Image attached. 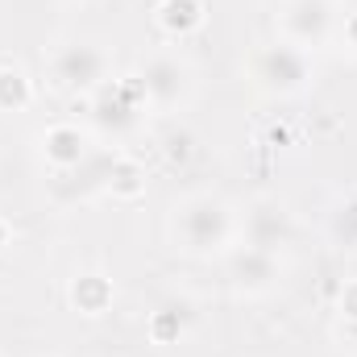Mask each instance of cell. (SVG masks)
<instances>
[{"instance_id":"obj_1","label":"cell","mask_w":357,"mask_h":357,"mask_svg":"<svg viewBox=\"0 0 357 357\" xmlns=\"http://www.w3.org/2000/svg\"><path fill=\"white\" fill-rule=\"evenodd\" d=\"M175 241L187 254H216L233 241V212L220 195H187L175 208Z\"/></svg>"},{"instance_id":"obj_2","label":"cell","mask_w":357,"mask_h":357,"mask_svg":"<svg viewBox=\"0 0 357 357\" xmlns=\"http://www.w3.org/2000/svg\"><path fill=\"white\" fill-rule=\"evenodd\" d=\"M50 75L63 91H96L108 84V50L100 42H63L50 59Z\"/></svg>"},{"instance_id":"obj_3","label":"cell","mask_w":357,"mask_h":357,"mask_svg":"<svg viewBox=\"0 0 357 357\" xmlns=\"http://www.w3.org/2000/svg\"><path fill=\"white\" fill-rule=\"evenodd\" d=\"M254 79L274 96H295L312 79V59H307V50H299L291 42L262 46L258 59H254Z\"/></svg>"},{"instance_id":"obj_4","label":"cell","mask_w":357,"mask_h":357,"mask_svg":"<svg viewBox=\"0 0 357 357\" xmlns=\"http://www.w3.org/2000/svg\"><path fill=\"white\" fill-rule=\"evenodd\" d=\"M278 25H282V42L312 50L333 38L337 8H333V0H287L278 13Z\"/></svg>"},{"instance_id":"obj_5","label":"cell","mask_w":357,"mask_h":357,"mask_svg":"<svg viewBox=\"0 0 357 357\" xmlns=\"http://www.w3.org/2000/svg\"><path fill=\"white\" fill-rule=\"evenodd\" d=\"M142 108H146V96L133 84H104L96 88V100H91V121L108 133H125L142 121Z\"/></svg>"},{"instance_id":"obj_6","label":"cell","mask_w":357,"mask_h":357,"mask_svg":"<svg viewBox=\"0 0 357 357\" xmlns=\"http://www.w3.org/2000/svg\"><path fill=\"white\" fill-rule=\"evenodd\" d=\"M187 84H191L187 67L178 63L175 54H154L137 71V88H142L150 108H175L178 100L187 96Z\"/></svg>"},{"instance_id":"obj_7","label":"cell","mask_w":357,"mask_h":357,"mask_svg":"<svg viewBox=\"0 0 357 357\" xmlns=\"http://www.w3.org/2000/svg\"><path fill=\"white\" fill-rule=\"evenodd\" d=\"M282 274V262L278 254L270 250H258V245H241L233 258H229V278L237 282V291L245 295H258V291H270Z\"/></svg>"},{"instance_id":"obj_8","label":"cell","mask_w":357,"mask_h":357,"mask_svg":"<svg viewBox=\"0 0 357 357\" xmlns=\"http://www.w3.org/2000/svg\"><path fill=\"white\" fill-rule=\"evenodd\" d=\"M287 241H291V212L278 199H258L245 216V245L278 254Z\"/></svg>"},{"instance_id":"obj_9","label":"cell","mask_w":357,"mask_h":357,"mask_svg":"<svg viewBox=\"0 0 357 357\" xmlns=\"http://www.w3.org/2000/svg\"><path fill=\"white\" fill-rule=\"evenodd\" d=\"M42 150L54 167H75L84 158V133L75 125H54L42 133Z\"/></svg>"},{"instance_id":"obj_10","label":"cell","mask_w":357,"mask_h":357,"mask_svg":"<svg viewBox=\"0 0 357 357\" xmlns=\"http://www.w3.org/2000/svg\"><path fill=\"white\" fill-rule=\"evenodd\" d=\"M158 21H162L171 33H187V29H195V25L204 21V4H199V0H167V4L158 8Z\"/></svg>"},{"instance_id":"obj_11","label":"cell","mask_w":357,"mask_h":357,"mask_svg":"<svg viewBox=\"0 0 357 357\" xmlns=\"http://www.w3.org/2000/svg\"><path fill=\"white\" fill-rule=\"evenodd\" d=\"M328 233L341 250H357V199H341L328 216Z\"/></svg>"},{"instance_id":"obj_12","label":"cell","mask_w":357,"mask_h":357,"mask_svg":"<svg viewBox=\"0 0 357 357\" xmlns=\"http://www.w3.org/2000/svg\"><path fill=\"white\" fill-rule=\"evenodd\" d=\"M29 104V79L17 67H0V108H25Z\"/></svg>"},{"instance_id":"obj_13","label":"cell","mask_w":357,"mask_h":357,"mask_svg":"<svg viewBox=\"0 0 357 357\" xmlns=\"http://www.w3.org/2000/svg\"><path fill=\"white\" fill-rule=\"evenodd\" d=\"M75 303H79L84 312H100V307L108 303V282H104L100 274H84V278L75 282Z\"/></svg>"},{"instance_id":"obj_14","label":"cell","mask_w":357,"mask_h":357,"mask_svg":"<svg viewBox=\"0 0 357 357\" xmlns=\"http://www.w3.org/2000/svg\"><path fill=\"white\" fill-rule=\"evenodd\" d=\"M187 324V303H167L154 312V337H178Z\"/></svg>"},{"instance_id":"obj_15","label":"cell","mask_w":357,"mask_h":357,"mask_svg":"<svg viewBox=\"0 0 357 357\" xmlns=\"http://www.w3.org/2000/svg\"><path fill=\"white\" fill-rule=\"evenodd\" d=\"M345 33H349V42H354V46H357V13H354V17H349V21H345Z\"/></svg>"},{"instance_id":"obj_16","label":"cell","mask_w":357,"mask_h":357,"mask_svg":"<svg viewBox=\"0 0 357 357\" xmlns=\"http://www.w3.org/2000/svg\"><path fill=\"white\" fill-rule=\"evenodd\" d=\"M0 245H4V220H0Z\"/></svg>"}]
</instances>
